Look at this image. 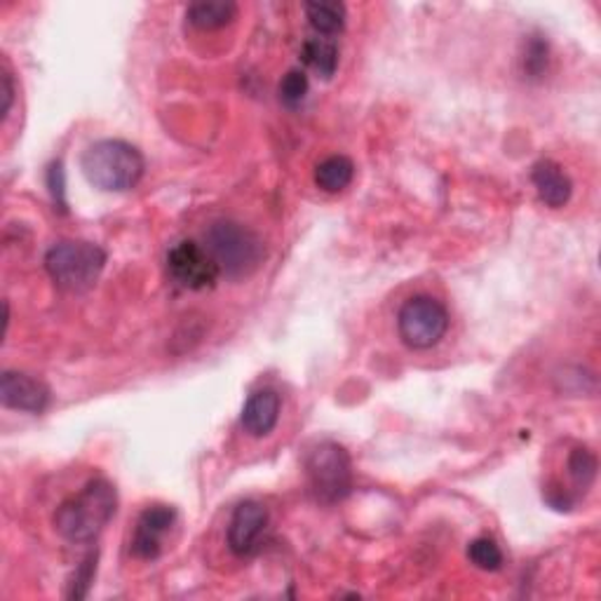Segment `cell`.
Listing matches in <instances>:
<instances>
[{
    "mask_svg": "<svg viewBox=\"0 0 601 601\" xmlns=\"http://www.w3.org/2000/svg\"><path fill=\"white\" fill-rule=\"evenodd\" d=\"M0 400L8 409L41 414L50 402V388L22 371H5L0 379Z\"/></svg>",
    "mask_w": 601,
    "mask_h": 601,
    "instance_id": "obj_10",
    "label": "cell"
},
{
    "mask_svg": "<svg viewBox=\"0 0 601 601\" xmlns=\"http://www.w3.org/2000/svg\"><path fill=\"white\" fill-rule=\"evenodd\" d=\"M467 559L482 571H498L502 566V552L492 539H475L467 545Z\"/></svg>",
    "mask_w": 601,
    "mask_h": 601,
    "instance_id": "obj_18",
    "label": "cell"
},
{
    "mask_svg": "<svg viewBox=\"0 0 601 601\" xmlns=\"http://www.w3.org/2000/svg\"><path fill=\"white\" fill-rule=\"evenodd\" d=\"M174 524H176L174 508H170V506L146 508L137 519L132 543H129V552H132L137 559H143V562L158 559L162 552H165L167 535Z\"/></svg>",
    "mask_w": 601,
    "mask_h": 601,
    "instance_id": "obj_8",
    "label": "cell"
},
{
    "mask_svg": "<svg viewBox=\"0 0 601 601\" xmlns=\"http://www.w3.org/2000/svg\"><path fill=\"white\" fill-rule=\"evenodd\" d=\"M106 266V252L83 240L57 242L45 254V270L53 282L69 294L88 291L102 278Z\"/></svg>",
    "mask_w": 601,
    "mask_h": 601,
    "instance_id": "obj_3",
    "label": "cell"
},
{
    "mask_svg": "<svg viewBox=\"0 0 601 601\" xmlns=\"http://www.w3.org/2000/svg\"><path fill=\"white\" fill-rule=\"evenodd\" d=\"M83 172L88 182L106 193H125L143 176V155L123 139H102L83 153Z\"/></svg>",
    "mask_w": 601,
    "mask_h": 601,
    "instance_id": "obj_2",
    "label": "cell"
},
{
    "mask_svg": "<svg viewBox=\"0 0 601 601\" xmlns=\"http://www.w3.org/2000/svg\"><path fill=\"white\" fill-rule=\"evenodd\" d=\"M280 409L282 400L275 390H256V393L250 395V400L245 402V407H242L240 424L252 437H268L275 430V426H278Z\"/></svg>",
    "mask_w": 601,
    "mask_h": 601,
    "instance_id": "obj_11",
    "label": "cell"
},
{
    "mask_svg": "<svg viewBox=\"0 0 601 601\" xmlns=\"http://www.w3.org/2000/svg\"><path fill=\"white\" fill-rule=\"evenodd\" d=\"M308 24L317 31L320 36H336L346 28V5L327 0V3H305Z\"/></svg>",
    "mask_w": 601,
    "mask_h": 601,
    "instance_id": "obj_14",
    "label": "cell"
},
{
    "mask_svg": "<svg viewBox=\"0 0 601 601\" xmlns=\"http://www.w3.org/2000/svg\"><path fill=\"white\" fill-rule=\"evenodd\" d=\"M167 273L178 287L188 291L212 289L221 275L212 254L193 240H182L170 250Z\"/></svg>",
    "mask_w": 601,
    "mask_h": 601,
    "instance_id": "obj_7",
    "label": "cell"
},
{
    "mask_svg": "<svg viewBox=\"0 0 601 601\" xmlns=\"http://www.w3.org/2000/svg\"><path fill=\"white\" fill-rule=\"evenodd\" d=\"M547 67V43H543L541 38L531 41L529 50H527V57H524V69L531 73V76H541Z\"/></svg>",
    "mask_w": 601,
    "mask_h": 601,
    "instance_id": "obj_22",
    "label": "cell"
},
{
    "mask_svg": "<svg viewBox=\"0 0 601 601\" xmlns=\"http://www.w3.org/2000/svg\"><path fill=\"white\" fill-rule=\"evenodd\" d=\"M12 102H14V85H12V78L10 73H3V108H0V116L8 118V113L12 108Z\"/></svg>",
    "mask_w": 601,
    "mask_h": 601,
    "instance_id": "obj_23",
    "label": "cell"
},
{
    "mask_svg": "<svg viewBox=\"0 0 601 601\" xmlns=\"http://www.w3.org/2000/svg\"><path fill=\"white\" fill-rule=\"evenodd\" d=\"M268 531V510L258 500H245L235 508L229 524V547L238 557H252L262 550Z\"/></svg>",
    "mask_w": 601,
    "mask_h": 601,
    "instance_id": "obj_9",
    "label": "cell"
},
{
    "mask_svg": "<svg viewBox=\"0 0 601 601\" xmlns=\"http://www.w3.org/2000/svg\"><path fill=\"white\" fill-rule=\"evenodd\" d=\"M96 571V552H90V555L80 562V566L76 568V574L71 578V588H69V599H83L90 592V585Z\"/></svg>",
    "mask_w": 601,
    "mask_h": 601,
    "instance_id": "obj_20",
    "label": "cell"
},
{
    "mask_svg": "<svg viewBox=\"0 0 601 601\" xmlns=\"http://www.w3.org/2000/svg\"><path fill=\"white\" fill-rule=\"evenodd\" d=\"M301 59L308 69L330 80L338 69V47L327 38H308L301 47Z\"/></svg>",
    "mask_w": 601,
    "mask_h": 601,
    "instance_id": "obj_16",
    "label": "cell"
},
{
    "mask_svg": "<svg viewBox=\"0 0 601 601\" xmlns=\"http://www.w3.org/2000/svg\"><path fill=\"white\" fill-rule=\"evenodd\" d=\"M355 162L346 155H332L315 167V184L324 193H340L352 184Z\"/></svg>",
    "mask_w": 601,
    "mask_h": 601,
    "instance_id": "obj_13",
    "label": "cell"
},
{
    "mask_svg": "<svg viewBox=\"0 0 601 601\" xmlns=\"http://www.w3.org/2000/svg\"><path fill=\"white\" fill-rule=\"evenodd\" d=\"M118 496L108 479L88 482L76 496L67 498L55 512V529L71 543H90L116 515Z\"/></svg>",
    "mask_w": 601,
    "mask_h": 601,
    "instance_id": "obj_1",
    "label": "cell"
},
{
    "mask_svg": "<svg viewBox=\"0 0 601 601\" xmlns=\"http://www.w3.org/2000/svg\"><path fill=\"white\" fill-rule=\"evenodd\" d=\"M397 330L404 346L414 350H428L440 344L449 332V313L442 301L428 294H418L400 308Z\"/></svg>",
    "mask_w": 601,
    "mask_h": 601,
    "instance_id": "obj_6",
    "label": "cell"
},
{
    "mask_svg": "<svg viewBox=\"0 0 601 601\" xmlns=\"http://www.w3.org/2000/svg\"><path fill=\"white\" fill-rule=\"evenodd\" d=\"M238 18V5L231 0H215V3H195L188 8V22L200 31H217Z\"/></svg>",
    "mask_w": 601,
    "mask_h": 601,
    "instance_id": "obj_15",
    "label": "cell"
},
{
    "mask_svg": "<svg viewBox=\"0 0 601 601\" xmlns=\"http://www.w3.org/2000/svg\"><path fill=\"white\" fill-rule=\"evenodd\" d=\"M305 473L313 494L322 502L344 500L352 489V461L348 456V451L340 444H317L308 453Z\"/></svg>",
    "mask_w": 601,
    "mask_h": 601,
    "instance_id": "obj_5",
    "label": "cell"
},
{
    "mask_svg": "<svg viewBox=\"0 0 601 601\" xmlns=\"http://www.w3.org/2000/svg\"><path fill=\"white\" fill-rule=\"evenodd\" d=\"M568 475H571L574 484L578 489H590L594 477H597V456L585 447H578L571 451V456H568Z\"/></svg>",
    "mask_w": 601,
    "mask_h": 601,
    "instance_id": "obj_17",
    "label": "cell"
},
{
    "mask_svg": "<svg viewBox=\"0 0 601 601\" xmlns=\"http://www.w3.org/2000/svg\"><path fill=\"white\" fill-rule=\"evenodd\" d=\"M47 186H50V195L55 209H59L61 215L69 212L67 205V176H63V165L61 162H53L50 170H47Z\"/></svg>",
    "mask_w": 601,
    "mask_h": 601,
    "instance_id": "obj_21",
    "label": "cell"
},
{
    "mask_svg": "<svg viewBox=\"0 0 601 601\" xmlns=\"http://www.w3.org/2000/svg\"><path fill=\"white\" fill-rule=\"evenodd\" d=\"M205 247L212 254L219 270L242 278L250 275L264 262V242L247 226L231 219H221L209 226L205 233Z\"/></svg>",
    "mask_w": 601,
    "mask_h": 601,
    "instance_id": "obj_4",
    "label": "cell"
},
{
    "mask_svg": "<svg viewBox=\"0 0 601 601\" xmlns=\"http://www.w3.org/2000/svg\"><path fill=\"white\" fill-rule=\"evenodd\" d=\"M531 182L535 190H539L541 203H545L552 209H559L571 200V193H574L571 176H568L555 160L535 162L531 170Z\"/></svg>",
    "mask_w": 601,
    "mask_h": 601,
    "instance_id": "obj_12",
    "label": "cell"
},
{
    "mask_svg": "<svg viewBox=\"0 0 601 601\" xmlns=\"http://www.w3.org/2000/svg\"><path fill=\"white\" fill-rule=\"evenodd\" d=\"M308 76L299 69H291L287 71V76L280 80V102L287 104L289 108H294L299 106L303 100H305V94H308Z\"/></svg>",
    "mask_w": 601,
    "mask_h": 601,
    "instance_id": "obj_19",
    "label": "cell"
}]
</instances>
